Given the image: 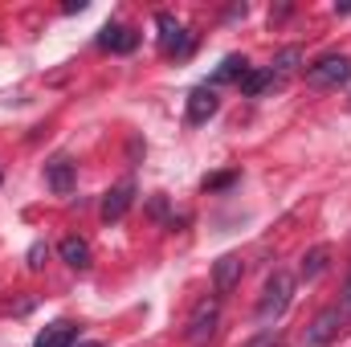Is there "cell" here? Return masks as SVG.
I'll use <instances>...</instances> for the list:
<instances>
[{
  "label": "cell",
  "instance_id": "obj_4",
  "mask_svg": "<svg viewBox=\"0 0 351 347\" xmlns=\"http://www.w3.org/2000/svg\"><path fill=\"white\" fill-rule=\"evenodd\" d=\"M306 82H311V86H343V82H351V58H343V53L319 58V62L306 70Z\"/></svg>",
  "mask_w": 351,
  "mask_h": 347
},
{
  "label": "cell",
  "instance_id": "obj_21",
  "mask_svg": "<svg viewBox=\"0 0 351 347\" xmlns=\"http://www.w3.org/2000/svg\"><path fill=\"white\" fill-rule=\"evenodd\" d=\"M343 307L351 311V278H348V290H343Z\"/></svg>",
  "mask_w": 351,
  "mask_h": 347
},
{
  "label": "cell",
  "instance_id": "obj_19",
  "mask_svg": "<svg viewBox=\"0 0 351 347\" xmlns=\"http://www.w3.org/2000/svg\"><path fill=\"white\" fill-rule=\"evenodd\" d=\"M245 347H278V344H274L269 335H258V339H250V344H245Z\"/></svg>",
  "mask_w": 351,
  "mask_h": 347
},
{
  "label": "cell",
  "instance_id": "obj_14",
  "mask_svg": "<svg viewBox=\"0 0 351 347\" xmlns=\"http://www.w3.org/2000/svg\"><path fill=\"white\" fill-rule=\"evenodd\" d=\"M245 74H250V62H245L241 53H229V58L221 62V70L213 74V82H208V86H221V82H241Z\"/></svg>",
  "mask_w": 351,
  "mask_h": 347
},
{
  "label": "cell",
  "instance_id": "obj_6",
  "mask_svg": "<svg viewBox=\"0 0 351 347\" xmlns=\"http://www.w3.org/2000/svg\"><path fill=\"white\" fill-rule=\"evenodd\" d=\"M131 200H135V180H123V184H114V188L102 196V221H106V225H119V221L127 217Z\"/></svg>",
  "mask_w": 351,
  "mask_h": 347
},
{
  "label": "cell",
  "instance_id": "obj_3",
  "mask_svg": "<svg viewBox=\"0 0 351 347\" xmlns=\"http://www.w3.org/2000/svg\"><path fill=\"white\" fill-rule=\"evenodd\" d=\"M217 323H221V302L217 298H204L196 311H192V319H188V327H184V339L188 344H208L213 335H217Z\"/></svg>",
  "mask_w": 351,
  "mask_h": 347
},
{
  "label": "cell",
  "instance_id": "obj_5",
  "mask_svg": "<svg viewBox=\"0 0 351 347\" xmlns=\"http://www.w3.org/2000/svg\"><path fill=\"white\" fill-rule=\"evenodd\" d=\"M339 327H343V311H339V307H323V311L311 319V327H306V335H302V347H331L335 335H339Z\"/></svg>",
  "mask_w": 351,
  "mask_h": 347
},
{
  "label": "cell",
  "instance_id": "obj_15",
  "mask_svg": "<svg viewBox=\"0 0 351 347\" xmlns=\"http://www.w3.org/2000/svg\"><path fill=\"white\" fill-rule=\"evenodd\" d=\"M58 254L66 265H74V270H90V246L82 237H66L62 246H58Z\"/></svg>",
  "mask_w": 351,
  "mask_h": 347
},
{
  "label": "cell",
  "instance_id": "obj_2",
  "mask_svg": "<svg viewBox=\"0 0 351 347\" xmlns=\"http://www.w3.org/2000/svg\"><path fill=\"white\" fill-rule=\"evenodd\" d=\"M156 25H160V53H164V58H176V62H184V58L192 53L196 37L176 21L172 12H156Z\"/></svg>",
  "mask_w": 351,
  "mask_h": 347
},
{
  "label": "cell",
  "instance_id": "obj_13",
  "mask_svg": "<svg viewBox=\"0 0 351 347\" xmlns=\"http://www.w3.org/2000/svg\"><path fill=\"white\" fill-rule=\"evenodd\" d=\"M237 86H241V94H250V98H262L265 90H278V86H282V78H274L269 70H250Z\"/></svg>",
  "mask_w": 351,
  "mask_h": 347
},
{
  "label": "cell",
  "instance_id": "obj_10",
  "mask_svg": "<svg viewBox=\"0 0 351 347\" xmlns=\"http://www.w3.org/2000/svg\"><path fill=\"white\" fill-rule=\"evenodd\" d=\"M237 282H241V258H237V254L217 258V265H213V286H217V294H229Z\"/></svg>",
  "mask_w": 351,
  "mask_h": 347
},
{
  "label": "cell",
  "instance_id": "obj_22",
  "mask_svg": "<svg viewBox=\"0 0 351 347\" xmlns=\"http://www.w3.org/2000/svg\"><path fill=\"white\" fill-rule=\"evenodd\" d=\"M74 347H102L98 339H82V344H74Z\"/></svg>",
  "mask_w": 351,
  "mask_h": 347
},
{
  "label": "cell",
  "instance_id": "obj_1",
  "mask_svg": "<svg viewBox=\"0 0 351 347\" xmlns=\"http://www.w3.org/2000/svg\"><path fill=\"white\" fill-rule=\"evenodd\" d=\"M294 302V278L286 270H278L262 290V302H258V323H278Z\"/></svg>",
  "mask_w": 351,
  "mask_h": 347
},
{
  "label": "cell",
  "instance_id": "obj_12",
  "mask_svg": "<svg viewBox=\"0 0 351 347\" xmlns=\"http://www.w3.org/2000/svg\"><path fill=\"white\" fill-rule=\"evenodd\" d=\"M327 265H331V246H315V250H306V254H302L298 278H302V282H315Z\"/></svg>",
  "mask_w": 351,
  "mask_h": 347
},
{
  "label": "cell",
  "instance_id": "obj_20",
  "mask_svg": "<svg viewBox=\"0 0 351 347\" xmlns=\"http://www.w3.org/2000/svg\"><path fill=\"white\" fill-rule=\"evenodd\" d=\"M335 12H339V16H348V12H351V0H339V4H335Z\"/></svg>",
  "mask_w": 351,
  "mask_h": 347
},
{
  "label": "cell",
  "instance_id": "obj_11",
  "mask_svg": "<svg viewBox=\"0 0 351 347\" xmlns=\"http://www.w3.org/2000/svg\"><path fill=\"white\" fill-rule=\"evenodd\" d=\"M74 344H78V327L74 323H49L33 339V347H74Z\"/></svg>",
  "mask_w": 351,
  "mask_h": 347
},
{
  "label": "cell",
  "instance_id": "obj_9",
  "mask_svg": "<svg viewBox=\"0 0 351 347\" xmlns=\"http://www.w3.org/2000/svg\"><path fill=\"white\" fill-rule=\"evenodd\" d=\"M45 184H49L58 196H70V192H74V184H78V172H74V164H70L66 156H53V160L45 164Z\"/></svg>",
  "mask_w": 351,
  "mask_h": 347
},
{
  "label": "cell",
  "instance_id": "obj_16",
  "mask_svg": "<svg viewBox=\"0 0 351 347\" xmlns=\"http://www.w3.org/2000/svg\"><path fill=\"white\" fill-rule=\"evenodd\" d=\"M298 62H302V49H298V45H286V49L269 62V74H274V78H286V74L298 70Z\"/></svg>",
  "mask_w": 351,
  "mask_h": 347
},
{
  "label": "cell",
  "instance_id": "obj_17",
  "mask_svg": "<svg viewBox=\"0 0 351 347\" xmlns=\"http://www.w3.org/2000/svg\"><path fill=\"white\" fill-rule=\"evenodd\" d=\"M45 258H49V246H45V241H33V246H29V254H25V265H29V270H41Z\"/></svg>",
  "mask_w": 351,
  "mask_h": 347
},
{
  "label": "cell",
  "instance_id": "obj_8",
  "mask_svg": "<svg viewBox=\"0 0 351 347\" xmlns=\"http://www.w3.org/2000/svg\"><path fill=\"white\" fill-rule=\"evenodd\" d=\"M217 110H221V98H217V90L213 86H196L192 94H188V123H192V127L208 123Z\"/></svg>",
  "mask_w": 351,
  "mask_h": 347
},
{
  "label": "cell",
  "instance_id": "obj_7",
  "mask_svg": "<svg viewBox=\"0 0 351 347\" xmlns=\"http://www.w3.org/2000/svg\"><path fill=\"white\" fill-rule=\"evenodd\" d=\"M98 45H102V49H110V53H135V45H139V33H135L131 25H119V21H110V25H102V33H98Z\"/></svg>",
  "mask_w": 351,
  "mask_h": 347
},
{
  "label": "cell",
  "instance_id": "obj_18",
  "mask_svg": "<svg viewBox=\"0 0 351 347\" xmlns=\"http://www.w3.org/2000/svg\"><path fill=\"white\" fill-rule=\"evenodd\" d=\"M233 180H237L233 172H225V176H208V180H204V192H217V188H229Z\"/></svg>",
  "mask_w": 351,
  "mask_h": 347
}]
</instances>
